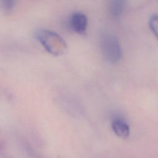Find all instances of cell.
Returning a JSON list of instances; mask_svg holds the SVG:
<instances>
[{"label": "cell", "mask_w": 158, "mask_h": 158, "mask_svg": "<svg viewBox=\"0 0 158 158\" xmlns=\"http://www.w3.org/2000/svg\"><path fill=\"white\" fill-rule=\"evenodd\" d=\"M127 0H110L109 10L114 17H119L123 11Z\"/></svg>", "instance_id": "obj_5"}, {"label": "cell", "mask_w": 158, "mask_h": 158, "mask_svg": "<svg viewBox=\"0 0 158 158\" xmlns=\"http://www.w3.org/2000/svg\"><path fill=\"white\" fill-rule=\"evenodd\" d=\"M112 128L114 133L121 138H126L130 135L128 125L120 118H115L112 122Z\"/></svg>", "instance_id": "obj_4"}, {"label": "cell", "mask_w": 158, "mask_h": 158, "mask_svg": "<svg viewBox=\"0 0 158 158\" xmlns=\"http://www.w3.org/2000/svg\"><path fill=\"white\" fill-rule=\"evenodd\" d=\"M38 41L43 48L53 55L62 54L67 48L64 40L57 33L47 30H40L36 34Z\"/></svg>", "instance_id": "obj_1"}, {"label": "cell", "mask_w": 158, "mask_h": 158, "mask_svg": "<svg viewBox=\"0 0 158 158\" xmlns=\"http://www.w3.org/2000/svg\"><path fill=\"white\" fill-rule=\"evenodd\" d=\"M2 7L6 12H10L14 7L15 0H2Z\"/></svg>", "instance_id": "obj_7"}, {"label": "cell", "mask_w": 158, "mask_h": 158, "mask_svg": "<svg viewBox=\"0 0 158 158\" xmlns=\"http://www.w3.org/2000/svg\"><path fill=\"white\" fill-rule=\"evenodd\" d=\"M88 25V18L81 12H75L69 18V26L75 33L79 35L85 34Z\"/></svg>", "instance_id": "obj_3"}, {"label": "cell", "mask_w": 158, "mask_h": 158, "mask_svg": "<svg viewBox=\"0 0 158 158\" xmlns=\"http://www.w3.org/2000/svg\"><path fill=\"white\" fill-rule=\"evenodd\" d=\"M149 25L151 30L158 40V15L155 14L150 17Z\"/></svg>", "instance_id": "obj_6"}, {"label": "cell", "mask_w": 158, "mask_h": 158, "mask_svg": "<svg viewBox=\"0 0 158 158\" xmlns=\"http://www.w3.org/2000/svg\"><path fill=\"white\" fill-rule=\"evenodd\" d=\"M101 52L106 61L110 64L118 63L122 56V50L117 38L112 34H105L101 41Z\"/></svg>", "instance_id": "obj_2"}]
</instances>
